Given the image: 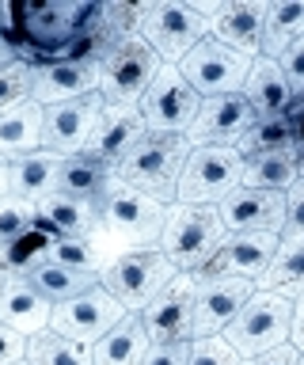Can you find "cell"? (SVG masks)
<instances>
[{"label":"cell","mask_w":304,"mask_h":365,"mask_svg":"<svg viewBox=\"0 0 304 365\" xmlns=\"http://www.w3.org/2000/svg\"><path fill=\"white\" fill-rule=\"evenodd\" d=\"M164 225H167V205L122 182L99 205V232L92 244L107 262H115L122 255H133V251H156Z\"/></svg>","instance_id":"cell-1"},{"label":"cell","mask_w":304,"mask_h":365,"mask_svg":"<svg viewBox=\"0 0 304 365\" xmlns=\"http://www.w3.org/2000/svg\"><path fill=\"white\" fill-rule=\"evenodd\" d=\"M190 145L183 133H145L137 145L130 148V156L118 164V179L126 187L149 194V198L172 205L179 194V179L190 160Z\"/></svg>","instance_id":"cell-2"},{"label":"cell","mask_w":304,"mask_h":365,"mask_svg":"<svg viewBox=\"0 0 304 365\" xmlns=\"http://www.w3.org/2000/svg\"><path fill=\"white\" fill-rule=\"evenodd\" d=\"M229 228L221 221L217 205H187L172 202L167 205V225L160 236V251L175 262L179 274H201L224 244Z\"/></svg>","instance_id":"cell-3"},{"label":"cell","mask_w":304,"mask_h":365,"mask_svg":"<svg viewBox=\"0 0 304 365\" xmlns=\"http://www.w3.org/2000/svg\"><path fill=\"white\" fill-rule=\"evenodd\" d=\"M229 346L240 358H258L266 350H278L293 339V301L281 293L255 289L251 301L240 308V316L224 327Z\"/></svg>","instance_id":"cell-4"},{"label":"cell","mask_w":304,"mask_h":365,"mask_svg":"<svg viewBox=\"0 0 304 365\" xmlns=\"http://www.w3.org/2000/svg\"><path fill=\"white\" fill-rule=\"evenodd\" d=\"M175 278H179L175 262L156 247V251H133V255L115 259L99 282L126 312H145L152 304V297L167 289Z\"/></svg>","instance_id":"cell-5"},{"label":"cell","mask_w":304,"mask_h":365,"mask_svg":"<svg viewBox=\"0 0 304 365\" xmlns=\"http://www.w3.org/2000/svg\"><path fill=\"white\" fill-rule=\"evenodd\" d=\"M243 187V156L236 148L206 145V148H190V160L179 179L175 202L187 205H221L232 190Z\"/></svg>","instance_id":"cell-6"},{"label":"cell","mask_w":304,"mask_h":365,"mask_svg":"<svg viewBox=\"0 0 304 365\" xmlns=\"http://www.w3.org/2000/svg\"><path fill=\"white\" fill-rule=\"evenodd\" d=\"M160 68H164V61L156 57V50L141 38V34L137 38H126L103 57V65H99V96L107 103L137 107L145 99V91L152 88V80Z\"/></svg>","instance_id":"cell-7"},{"label":"cell","mask_w":304,"mask_h":365,"mask_svg":"<svg viewBox=\"0 0 304 365\" xmlns=\"http://www.w3.org/2000/svg\"><path fill=\"white\" fill-rule=\"evenodd\" d=\"M141 38L164 65H183V57L209 38V19L190 4H145Z\"/></svg>","instance_id":"cell-8"},{"label":"cell","mask_w":304,"mask_h":365,"mask_svg":"<svg viewBox=\"0 0 304 365\" xmlns=\"http://www.w3.org/2000/svg\"><path fill=\"white\" fill-rule=\"evenodd\" d=\"M137 107L145 114V122H149V133H183L187 137V130L194 125L198 110H201V96L179 73V65H164Z\"/></svg>","instance_id":"cell-9"},{"label":"cell","mask_w":304,"mask_h":365,"mask_svg":"<svg viewBox=\"0 0 304 365\" xmlns=\"http://www.w3.org/2000/svg\"><path fill=\"white\" fill-rule=\"evenodd\" d=\"M251 65H255L251 57L229 50L217 38H206L198 50H190L183 57L179 73L190 80V88L201 99H213V96H240L247 76H251Z\"/></svg>","instance_id":"cell-10"},{"label":"cell","mask_w":304,"mask_h":365,"mask_svg":"<svg viewBox=\"0 0 304 365\" xmlns=\"http://www.w3.org/2000/svg\"><path fill=\"white\" fill-rule=\"evenodd\" d=\"M122 319H126V308H122L115 297L103 289V282H99L95 289H88V293L53 308L50 331L80 342V346H95V342L103 339L110 327H118Z\"/></svg>","instance_id":"cell-11"},{"label":"cell","mask_w":304,"mask_h":365,"mask_svg":"<svg viewBox=\"0 0 304 365\" xmlns=\"http://www.w3.org/2000/svg\"><path fill=\"white\" fill-rule=\"evenodd\" d=\"M103 107L107 99L92 91L84 99H73V103H58V107H46V122H42V148L58 156H84V148L92 145V133L99 118H103Z\"/></svg>","instance_id":"cell-12"},{"label":"cell","mask_w":304,"mask_h":365,"mask_svg":"<svg viewBox=\"0 0 304 365\" xmlns=\"http://www.w3.org/2000/svg\"><path fill=\"white\" fill-rule=\"evenodd\" d=\"M194 297H198V274H179V278L152 297V304L141 312L145 331L152 342H175L194 339Z\"/></svg>","instance_id":"cell-13"},{"label":"cell","mask_w":304,"mask_h":365,"mask_svg":"<svg viewBox=\"0 0 304 365\" xmlns=\"http://www.w3.org/2000/svg\"><path fill=\"white\" fill-rule=\"evenodd\" d=\"M258 114L251 110V103L240 96H213V99H201V110L194 125L187 130V141L194 148H206V145H221V148H236L240 137L255 125Z\"/></svg>","instance_id":"cell-14"},{"label":"cell","mask_w":304,"mask_h":365,"mask_svg":"<svg viewBox=\"0 0 304 365\" xmlns=\"http://www.w3.org/2000/svg\"><path fill=\"white\" fill-rule=\"evenodd\" d=\"M281 247V236H270V232H229L224 244L217 247V255L201 278H247V282H258L266 274V267L274 262Z\"/></svg>","instance_id":"cell-15"},{"label":"cell","mask_w":304,"mask_h":365,"mask_svg":"<svg viewBox=\"0 0 304 365\" xmlns=\"http://www.w3.org/2000/svg\"><path fill=\"white\" fill-rule=\"evenodd\" d=\"M255 282L247 278H201L194 297V339L224 335V327L240 316V308L251 301Z\"/></svg>","instance_id":"cell-16"},{"label":"cell","mask_w":304,"mask_h":365,"mask_svg":"<svg viewBox=\"0 0 304 365\" xmlns=\"http://www.w3.org/2000/svg\"><path fill=\"white\" fill-rule=\"evenodd\" d=\"M217 210H221V221L229 232L281 236V228H285V194H278V190L240 187V190H232Z\"/></svg>","instance_id":"cell-17"},{"label":"cell","mask_w":304,"mask_h":365,"mask_svg":"<svg viewBox=\"0 0 304 365\" xmlns=\"http://www.w3.org/2000/svg\"><path fill=\"white\" fill-rule=\"evenodd\" d=\"M149 133V122H145L141 107H126V103H107L103 107V118H99L95 133H92V145L84 148V156L92 160H103V164H122L130 156V148Z\"/></svg>","instance_id":"cell-18"},{"label":"cell","mask_w":304,"mask_h":365,"mask_svg":"<svg viewBox=\"0 0 304 365\" xmlns=\"http://www.w3.org/2000/svg\"><path fill=\"white\" fill-rule=\"evenodd\" d=\"M92 91H99V65L65 61V57H50V61L35 65V91H31V99L42 103V107L84 99Z\"/></svg>","instance_id":"cell-19"},{"label":"cell","mask_w":304,"mask_h":365,"mask_svg":"<svg viewBox=\"0 0 304 365\" xmlns=\"http://www.w3.org/2000/svg\"><path fill=\"white\" fill-rule=\"evenodd\" d=\"M266 11L270 4H263V0H255V4H221V11L209 19V38H217L221 46L255 61L263 53Z\"/></svg>","instance_id":"cell-20"},{"label":"cell","mask_w":304,"mask_h":365,"mask_svg":"<svg viewBox=\"0 0 304 365\" xmlns=\"http://www.w3.org/2000/svg\"><path fill=\"white\" fill-rule=\"evenodd\" d=\"M53 304L35 289L31 278H4L0 289V324L19 331L23 339H35L42 331H50Z\"/></svg>","instance_id":"cell-21"},{"label":"cell","mask_w":304,"mask_h":365,"mask_svg":"<svg viewBox=\"0 0 304 365\" xmlns=\"http://www.w3.org/2000/svg\"><path fill=\"white\" fill-rule=\"evenodd\" d=\"M38 225H46L58 240H95L99 232V205L73 198L65 190H53L50 198L35 202Z\"/></svg>","instance_id":"cell-22"},{"label":"cell","mask_w":304,"mask_h":365,"mask_svg":"<svg viewBox=\"0 0 304 365\" xmlns=\"http://www.w3.org/2000/svg\"><path fill=\"white\" fill-rule=\"evenodd\" d=\"M243 99L251 103L258 118H285L293 107V88L281 73V65L270 61V57H255L251 76L243 84Z\"/></svg>","instance_id":"cell-23"},{"label":"cell","mask_w":304,"mask_h":365,"mask_svg":"<svg viewBox=\"0 0 304 365\" xmlns=\"http://www.w3.org/2000/svg\"><path fill=\"white\" fill-rule=\"evenodd\" d=\"M118 187H122V179H118V168L115 164H103V160H92V156H69L61 164L58 190L73 194V198L103 205V198H107L110 190H118Z\"/></svg>","instance_id":"cell-24"},{"label":"cell","mask_w":304,"mask_h":365,"mask_svg":"<svg viewBox=\"0 0 304 365\" xmlns=\"http://www.w3.org/2000/svg\"><path fill=\"white\" fill-rule=\"evenodd\" d=\"M42 122H46V107L35 99H27L23 107L8 110L0 118V160H19L27 153L42 148Z\"/></svg>","instance_id":"cell-25"},{"label":"cell","mask_w":304,"mask_h":365,"mask_svg":"<svg viewBox=\"0 0 304 365\" xmlns=\"http://www.w3.org/2000/svg\"><path fill=\"white\" fill-rule=\"evenodd\" d=\"M149 346H152V339L145 331L141 312H126V319L118 327H110L92 346V358H95V365H141Z\"/></svg>","instance_id":"cell-26"},{"label":"cell","mask_w":304,"mask_h":365,"mask_svg":"<svg viewBox=\"0 0 304 365\" xmlns=\"http://www.w3.org/2000/svg\"><path fill=\"white\" fill-rule=\"evenodd\" d=\"M61 164H65V156L50 153V148H38V153L12 160V194H19L27 202L50 198L61 182Z\"/></svg>","instance_id":"cell-27"},{"label":"cell","mask_w":304,"mask_h":365,"mask_svg":"<svg viewBox=\"0 0 304 365\" xmlns=\"http://www.w3.org/2000/svg\"><path fill=\"white\" fill-rule=\"evenodd\" d=\"M58 244V236L46 225H35L31 232H23L19 240H12L0 251V278H27L35 267L50 262V251Z\"/></svg>","instance_id":"cell-28"},{"label":"cell","mask_w":304,"mask_h":365,"mask_svg":"<svg viewBox=\"0 0 304 365\" xmlns=\"http://www.w3.org/2000/svg\"><path fill=\"white\" fill-rule=\"evenodd\" d=\"M297 182H300L297 153H258V156H243V187L289 194Z\"/></svg>","instance_id":"cell-29"},{"label":"cell","mask_w":304,"mask_h":365,"mask_svg":"<svg viewBox=\"0 0 304 365\" xmlns=\"http://www.w3.org/2000/svg\"><path fill=\"white\" fill-rule=\"evenodd\" d=\"M31 282H35V289L46 297V301L58 308L65 301H73V297H80L88 289H95L99 285V274H88V270H73V267H61V262H42L27 274Z\"/></svg>","instance_id":"cell-30"},{"label":"cell","mask_w":304,"mask_h":365,"mask_svg":"<svg viewBox=\"0 0 304 365\" xmlns=\"http://www.w3.org/2000/svg\"><path fill=\"white\" fill-rule=\"evenodd\" d=\"M304 34V4L300 0H285V4H270L266 11V27H263V53L258 57H270L278 61L281 53L289 50Z\"/></svg>","instance_id":"cell-31"},{"label":"cell","mask_w":304,"mask_h":365,"mask_svg":"<svg viewBox=\"0 0 304 365\" xmlns=\"http://www.w3.org/2000/svg\"><path fill=\"white\" fill-rule=\"evenodd\" d=\"M255 289L281 293L289 301H297L304 293V244H281L274 262L266 267V274L255 282Z\"/></svg>","instance_id":"cell-32"},{"label":"cell","mask_w":304,"mask_h":365,"mask_svg":"<svg viewBox=\"0 0 304 365\" xmlns=\"http://www.w3.org/2000/svg\"><path fill=\"white\" fill-rule=\"evenodd\" d=\"M240 156H258V153H297V133L289 118H255V125L240 137L236 145Z\"/></svg>","instance_id":"cell-33"},{"label":"cell","mask_w":304,"mask_h":365,"mask_svg":"<svg viewBox=\"0 0 304 365\" xmlns=\"http://www.w3.org/2000/svg\"><path fill=\"white\" fill-rule=\"evenodd\" d=\"M27 361L31 365H95L92 346L58 335V331H42V335L27 339Z\"/></svg>","instance_id":"cell-34"},{"label":"cell","mask_w":304,"mask_h":365,"mask_svg":"<svg viewBox=\"0 0 304 365\" xmlns=\"http://www.w3.org/2000/svg\"><path fill=\"white\" fill-rule=\"evenodd\" d=\"M31 91H35V65L23 61V57L0 65V118H4L8 110L23 107L31 99Z\"/></svg>","instance_id":"cell-35"},{"label":"cell","mask_w":304,"mask_h":365,"mask_svg":"<svg viewBox=\"0 0 304 365\" xmlns=\"http://www.w3.org/2000/svg\"><path fill=\"white\" fill-rule=\"evenodd\" d=\"M38 225V210L35 202L19 198V194H8V198H0V251H4L12 240H19L23 232Z\"/></svg>","instance_id":"cell-36"},{"label":"cell","mask_w":304,"mask_h":365,"mask_svg":"<svg viewBox=\"0 0 304 365\" xmlns=\"http://www.w3.org/2000/svg\"><path fill=\"white\" fill-rule=\"evenodd\" d=\"M53 262H61V267H73V270H88V274H99L103 278V270L110 267V262L99 255V247L92 244V240H58L50 251Z\"/></svg>","instance_id":"cell-37"},{"label":"cell","mask_w":304,"mask_h":365,"mask_svg":"<svg viewBox=\"0 0 304 365\" xmlns=\"http://www.w3.org/2000/svg\"><path fill=\"white\" fill-rule=\"evenodd\" d=\"M187 365H243V358L229 346L224 335H209V339H190Z\"/></svg>","instance_id":"cell-38"},{"label":"cell","mask_w":304,"mask_h":365,"mask_svg":"<svg viewBox=\"0 0 304 365\" xmlns=\"http://www.w3.org/2000/svg\"><path fill=\"white\" fill-rule=\"evenodd\" d=\"M281 244H304V182H297L285 194V228H281Z\"/></svg>","instance_id":"cell-39"},{"label":"cell","mask_w":304,"mask_h":365,"mask_svg":"<svg viewBox=\"0 0 304 365\" xmlns=\"http://www.w3.org/2000/svg\"><path fill=\"white\" fill-rule=\"evenodd\" d=\"M187 361H190V339L152 342L149 354L141 358V365H187Z\"/></svg>","instance_id":"cell-40"},{"label":"cell","mask_w":304,"mask_h":365,"mask_svg":"<svg viewBox=\"0 0 304 365\" xmlns=\"http://www.w3.org/2000/svg\"><path fill=\"white\" fill-rule=\"evenodd\" d=\"M278 65H281V73H285L289 88H293V91H300V88H304V34L289 46L285 53L278 57Z\"/></svg>","instance_id":"cell-41"},{"label":"cell","mask_w":304,"mask_h":365,"mask_svg":"<svg viewBox=\"0 0 304 365\" xmlns=\"http://www.w3.org/2000/svg\"><path fill=\"white\" fill-rule=\"evenodd\" d=\"M16 361H27V339L0 324V365H16Z\"/></svg>","instance_id":"cell-42"},{"label":"cell","mask_w":304,"mask_h":365,"mask_svg":"<svg viewBox=\"0 0 304 365\" xmlns=\"http://www.w3.org/2000/svg\"><path fill=\"white\" fill-rule=\"evenodd\" d=\"M297 361H300V350L293 346V342H285V346H278V350L258 354V358H243V365H297Z\"/></svg>","instance_id":"cell-43"},{"label":"cell","mask_w":304,"mask_h":365,"mask_svg":"<svg viewBox=\"0 0 304 365\" xmlns=\"http://www.w3.org/2000/svg\"><path fill=\"white\" fill-rule=\"evenodd\" d=\"M293 346L297 350H304V293L297 297V301H293Z\"/></svg>","instance_id":"cell-44"},{"label":"cell","mask_w":304,"mask_h":365,"mask_svg":"<svg viewBox=\"0 0 304 365\" xmlns=\"http://www.w3.org/2000/svg\"><path fill=\"white\" fill-rule=\"evenodd\" d=\"M19 50H16V42H12V34L4 31V23H0V65H8V61H16Z\"/></svg>","instance_id":"cell-45"},{"label":"cell","mask_w":304,"mask_h":365,"mask_svg":"<svg viewBox=\"0 0 304 365\" xmlns=\"http://www.w3.org/2000/svg\"><path fill=\"white\" fill-rule=\"evenodd\" d=\"M8 194H12V164L0 160V198H8Z\"/></svg>","instance_id":"cell-46"},{"label":"cell","mask_w":304,"mask_h":365,"mask_svg":"<svg viewBox=\"0 0 304 365\" xmlns=\"http://www.w3.org/2000/svg\"><path fill=\"white\" fill-rule=\"evenodd\" d=\"M297 114H304V88L293 91V107H289V118H297Z\"/></svg>","instance_id":"cell-47"},{"label":"cell","mask_w":304,"mask_h":365,"mask_svg":"<svg viewBox=\"0 0 304 365\" xmlns=\"http://www.w3.org/2000/svg\"><path fill=\"white\" fill-rule=\"evenodd\" d=\"M285 118H289V114H285ZM293 122V133H297V148L304 145V114H297V118H289Z\"/></svg>","instance_id":"cell-48"},{"label":"cell","mask_w":304,"mask_h":365,"mask_svg":"<svg viewBox=\"0 0 304 365\" xmlns=\"http://www.w3.org/2000/svg\"><path fill=\"white\" fill-rule=\"evenodd\" d=\"M297 171H300V182H304V145L297 148Z\"/></svg>","instance_id":"cell-49"},{"label":"cell","mask_w":304,"mask_h":365,"mask_svg":"<svg viewBox=\"0 0 304 365\" xmlns=\"http://www.w3.org/2000/svg\"><path fill=\"white\" fill-rule=\"evenodd\" d=\"M297 365H304V350H300V361H297Z\"/></svg>","instance_id":"cell-50"},{"label":"cell","mask_w":304,"mask_h":365,"mask_svg":"<svg viewBox=\"0 0 304 365\" xmlns=\"http://www.w3.org/2000/svg\"><path fill=\"white\" fill-rule=\"evenodd\" d=\"M16 365H31V361H16Z\"/></svg>","instance_id":"cell-51"},{"label":"cell","mask_w":304,"mask_h":365,"mask_svg":"<svg viewBox=\"0 0 304 365\" xmlns=\"http://www.w3.org/2000/svg\"><path fill=\"white\" fill-rule=\"evenodd\" d=\"M0 289H4V278H0Z\"/></svg>","instance_id":"cell-52"}]
</instances>
